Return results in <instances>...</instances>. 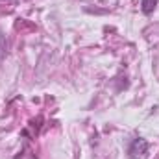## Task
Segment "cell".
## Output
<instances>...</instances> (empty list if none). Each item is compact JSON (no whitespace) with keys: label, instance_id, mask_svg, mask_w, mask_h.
<instances>
[{"label":"cell","instance_id":"3","mask_svg":"<svg viewBox=\"0 0 159 159\" xmlns=\"http://www.w3.org/2000/svg\"><path fill=\"white\" fill-rule=\"evenodd\" d=\"M4 54H6V37H4L2 32H0V59H2Z\"/></svg>","mask_w":159,"mask_h":159},{"label":"cell","instance_id":"2","mask_svg":"<svg viewBox=\"0 0 159 159\" xmlns=\"http://www.w3.org/2000/svg\"><path fill=\"white\" fill-rule=\"evenodd\" d=\"M157 6V0H141V9L144 15H150Z\"/></svg>","mask_w":159,"mask_h":159},{"label":"cell","instance_id":"1","mask_svg":"<svg viewBox=\"0 0 159 159\" xmlns=\"http://www.w3.org/2000/svg\"><path fill=\"white\" fill-rule=\"evenodd\" d=\"M146 152H148V143L144 139H135L129 144V150H128V154H129L131 159H143L146 156Z\"/></svg>","mask_w":159,"mask_h":159}]
</instances>
